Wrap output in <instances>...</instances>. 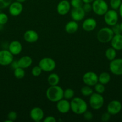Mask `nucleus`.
<instances>
[{
  "mask_svg": "<svg viewBox=\"0 0 122 122\" xmlns=\"http://www.w3.org/2000/svg\"><path fill=\"white\" fill-rule=\"evenodd\" d=\"M47 98L49 101L57 102L63 98V90L61 86L57 85L50 86L46 91Z\"/></svg>",
  "mask_w": 122,
  "mask_h": 122,
  "instance_id": "obj_1",
  "label": "nucleus"
},
{
  "mask_svg": "<svg viewBox=\"0 0 122 122\" xmlns=\"http://www.w3.org/2000/svg\"><path fill=\"white\" fill-rule=\"evenodd\" d=\"M71 110L75 114H83L87 110V104L80 97L73 98L70 102Z\"/></svg>",
  "mask_w": 122,
  "mask_h": 122,
  "instance_id": "obj_2",
  "label": "nucleus"
},
{
  "mask_svg": "<svg viewBox=\"0 0 122 122\" xmlns=\"http://www.w3.org/2000/svg\"><path fill=\"white\" fill-rule=\"evenodd\" d=\"M114 34L111 28L104 27L100 29L97 33V39L99 42L106 44L111 42Z\"/></svg>",
  "mask_w": 122,
  "mask_h": 122,
  "instance_id": "obj_3",
  "label": "nucleus"
},
{
  "mask_svg": "<svg viewBox=\"0 0 122 122\" xmlns=\"http://www.w3.org/2000/svg\"><path fill=\"white\" fill-rule=\"evenodd\" d=\"M92 5V11L98 15H104L108 10V5L104 0H94Z\"/></svg>",
  "mask_w": 122,
  "mask_h": 122,
  "instance_id": "obj_4",
  "label": "nucleus"
},
{
  "mask_svg": "<svg viewBox=\"0 0 122 122\" xmlns=\"http://www.w3.org/2000/svg\"><path fill=\"white\" fill-rule=\"evenodd\" d=\"M89 104L92 109L95 110L100 109L104 104V97L99 93L93 92L90 96Z\"/></svg>",
  "mask_w": 122,
  "mask_h": 122,
  "instance_id": "obj_5",
  "label": "nucleus"
},
{
  "mask_svg": "<svg viewBox=\"0 0 122 122\" xmlns=\"http://www.w3.org/2000/svg\"><path fill=\"white\" fill-rule=\"evenodd\" d=\"M38 66L40 67L43 71L50 72L55 69L56 63L53 58L50 57H44L39 60Z\"/></svg>",
  "mask_w": 122,
  "mask_h": 122,
  "instance_id": "obj_6",
  "label": "nucleus"
},
{
  "mask_svg": "<svg viewBox=\"0 0 122 122\" xmlns=\"http://www.w3.org/2000/svg\"><path fill=\"white\" fill-rule=\"evenodd\" d=\"M104 15V21L108 26H112L118 22V15L115 10H108Z\"/></svg>",
  "mask_w": 122,
  "mask_h": 122,
  "instance_id": "obj_7",
  "label": "nucleus"
},
{
  "mask_svg": "<svg viewBox=\"0 0 122 122\" xmlns=\"http://www.w3.org/2000/svg\"><path fill=\"white\" fill-rule=\"evenodd\" d=\"M110 71L116 76L122 75V58H115L109 65Z\"/></svg>",
  "mask_w": 122,
  "mask_h": 122,
  "instance_id": "obj_8",
  "label": "nucleus"
},
{
  "mask_svg": "<svg viewBox=\"0 0 122 122\" xmlns=\"http://www.w3.org/2000/svg\"><path fill=\"white\" fill-rule=\"evenodd\" d=\"M83 81L86 85L93 86L98 82V76L93 71H88L84 74Z\"/></svg>",
  "mask_w": 122,
  "mask_h": 122,
  "instance_id": "obj_9",
  "label": "nucleus"
},
{
  "mask_svg": "<svg viewBox=\"0 0 122 122\" xmlns=\"http://www.w3.org/2000/svg\"><path fill=\"white\" fill-rule=\"evenodd\" d=\"M13 60V55L9 50H2L0 51V65L2 66L10 65Z\"/></svg>",
  "mask_w": 122,
  "mask_h": 122,
  "instance_id": "obj_10",
  "label": "nucleus"
},
{
  "mask_svg": "<svg viewBox=\"0 0 122 122\" xmlns=\"http://www.w3.org/2000/svg\"><path fill=\"white\" fill-rule=\"evenodd\" d=\"M122 108V103L118 100H112L107 106V112L111 115H116L121 112Z\"/></svg>",
  "mask_w": 122,
  "mask_h": 122,
  "instance_id": "obj_11",
  "label": "nucleus"
},
{
  "mask_svg": "<svg viewBox=\"0 0 122 122\" xmlns=\"http://www.w3.org/2000/svg\"><path fill=\"white\" fill-rule=\"evenodd\" d=\"M23 7L22 3L14 1L12 2L11 4L8 7V11L10 15L12 16H18L20 15L23 11Z\"/></svg>",
  "mask_w": 122,
  "mask_h": 122,
  "instance_id": "obj_12",
  "label": "nucleus"
},
{
  "mask_svg": "<svg viewBox=\"0 0 122 122\" xmlns=\"http://www.w3.org/2000/svg\"><path fill=\"white\" fill-rule=\"evenodd\" d=\"M56 10L58 14L60 15H66L69 13L71 10L70 2L68 0H62L57 4Z\"/></svg>",
  "mask_w": 122,
  "mask_h": 122,
  "instance_id": "obj_13",
  "label": "nucleus"
},
{
  "mask_svg": "<svg viewBox=\"0 0 122 122\" xmlns=\"http://www.w3.org/2000/svg\"><path fill=\"white\" fill-rule=\"evenodd\" d=\"M56 108L59 112L62 114L68 113L71 110V104L68 100L63 98L57 102Z\"/></svg>",
  "mask_w": 122,
  "mask_h": 122,
  "instance_id": "obj_14",
  "label": "nucleus"
},
{
  "mask_svg": "<svg viewBox=\"0 0 122 122\" xmlns=\"http://www.w3.org/2000/svg\"><path fill=\"white\" fill-rule=\"evenodd\" d=\"M30 117L33 121L39 122L41 121L44 118V112L39 107H34L30 112Z\"/></svg>",
  "mask_w": 122,
  "mask_h": 122,
  "instance_id": "obj_15",
  "label": "nucleus"
},
{
  "mask_svg": "<svg viewBox=\"0 0 122 122\" xmlns=\"http://www.w3.org/2000/svg\"><path fill=\"white\" fill-rule=\"evenodd\" d=\"M96 20L93 18H87L82 23V28L86 32H92L96 27Z\"/></svg>",
  "mask_w": 122,
  "mask_h": 122,
  "instance_id": "obj_16",
  "label": "nucleus"
},
{
  "mask_svg": "<svg viewBox=\"0 0 122 122\" xmlns=\"http://www.w3.org/2000/svg\"><path fill=\"white\" fill-rule=\"evenodd\" d=\"M86 13L83 10L82 7L73 8L71 11V15L73 20L79 21L82 20L84 18Z\"/></svg>",
  "mask_w": 122,
  "mask_h": 122,
  "instance_id": "obj_17",
  "label": "nucleus"
},
{
  "mask_svg": "<svg viewBox=\"0 0 122 122\" xmlns=\"http://www.w3.org/2000/svg\"><path fill=\"white\" fill-rule=\"evenodd\" d=\"M24 39L28 43L36 42L38 40L39 36L38 33L33 30H28L25 32L23 35Z\"/></svg>",
  "mask_w": 122,
  "mask_h": 122,
  "instance_id": "obj_18",
  "label": "nucleus"
},
{
  "mask_svg": "<svg viewBox=\"0 0 122 122\" xmlns=\"http://www.w3.org/2000/svg\"><path fill=\"white\" fill-rule=\"evenodd\" d=\"M22 45L18 41H13L10 43L8 45V50L13 55H18L22 51Z\"/></svg>",
  "mask_w": 122,
  "mask_h": 122,
  "instance_id": "obj_19",
  "label": "nucleus"
},
{
  "mask_svg": "<svg viewBox=\"0 0 122 122\" xmlns=\"http://www.w3.org/2000/svg\"><path fill=\"white\" fill-rule=\"evenodd\" d=\"M111 45L116 51L122 50V35H114L111 41Z\"/></svg>",
  "mask_w": 122,
  "mask_h": 122,
  "instance_id": "obj_20",
  "label": "nucleus"
},
{
  "mask_svg": "<svg viewBox=\"0 0 122 122\" xmlns=\"http://www.w3.org/2000/svg\"><path fill=\"white\" fill-rule=\"evenodd\" d=\"M17 61L19 66L24 69L29 67L32 64V58L28 56H23L21 58H19Z\"/></svg>",
  "mask_w": 122,
  "mask_h": 122,
  "instance_id": "obj_21",
  "label": "nucleus"
},
{
  "mask_svg": "<svg viewBox=\"0 0 122 122\" xmlns=\"http://www.w3.org/2000/svg\"><path fill=\"white\" fill-rule=\"evenodd\" d=\"M78 25L75 20L68 21L65 26V32L69 34L75 33L78 30Z\"/></svg>",
  "mask_w": 122,
  "mask_h": 122,
  "instance_id": "obj_22",
  "label": "nucleus"
},
{
  "mask_svg": "<svg viewBox=\"0 0 122 122\" xmlns=\"http://www.w3.org/2000/svg\"><path fill=\"white\" fill-rule=\"evenodd\" d=\"M47 81L48 83L50 86L57 85L60 82L59 76L57 74L53 73H51L48 76Z\"/></svg>",
  "mask_w": 122,
  "mask_h": 122,
  "instance_id": "obj_23",
  "label": "nucleus"
},
{
  "mask_svg": "<svg viewBox=\"0 0 122 122\" xmlns=\"http://www.w3.org/2000/svg\"><path fill=\"white\" fill-rule=\"evenodd\" d=\"M111 80V76L107 72H102L98 76V82L103 85H106Z\"/></svg>",
  "mask_w": 122,
  "mask_h": 122,
  "instance_id": "obj_24",
  "label": "nucleus"
},
{
  "mask_svg": "<svg viewBox=\"0 0 122 122\" xmlns=\"http://www.w3.org/2000/svg\"><path fill=\"white\" fill-rule=\"evenodd\" d=\"M116 56H117L116 50L112 47L109 48L105 51V57L110 61H112V60L115 59L116 57Z\"/></svg>",
  "mask_w": 122,
  "mask_h": 122,
  "instance_id": "obj_25",
  "label": "nucleus"
},
{
  "mask_svg": "<svg viewBox=\"0 0 122 122\" xmlns=\"http://www.w3.org/2000/svg\"><path fill=\"white\" fill-rule=\"evenodd\" d=\"M14 75L16 78H17V79H23L25 76V71L24 70V69L19 67L14 69Z\"/></svg>",
  "mask_w": 122,
  "mask_h": 122,
  "instance_id": "obj_26",
  "label": "nucleus"
},
{
  "mask_svg": "<svg viewBox=\"0 0 122 122\" xmlns=\"http://www.w3.org/2000/svg\"><path fill=\"white\" fill-rule=\"evenodd\" d=\"M74 91L71 88H67L63 91V98L66 100H72L74 97Z\"/></svg>",
  "mask_w": 122,
  "mask_h": 122,
  "instance_id": "obj_27",
  "label": "nucleus"
},
{
  "mask_svg": "<svg viewBox=\"0 0 122 122\" xmlns=\"http://www.w3.org/2000/svg\"><path fill=\"white\" fill-rule=\"evenodd\" d=\"M81 93L83 96L90 97L93 93V90L91 86L88 85H86L82 87L81 89Z\"/></svg>",
  "mask_w": 122,
  "mask_h": 122,
  "instance_id": "obj_28",
  "label": "nucleus"
},
{
  "mask_svg": "<svg viewBox=\"0 0 122 122\" xmlns=\"http://www.w3.org/2000/svg\"><path fill=\"white\" fill-rule=\"evenodd\" d=\"M94 86V90H95L96 92L99 93V94H102L103 93L105 92V88L104 85L102 84V83H99V82H98Z\"/></svg>",
  "mask_w": 122,
  "mask_h": 122,
  "instance_id": "obj_29",
  "label": "nucleus"
},
{
  "mask_svg": "<svg viewBox=\"0 0 122 122\" xmlns=\"http://www.w3.org/2000/svg\"><path fill=\"white\" fill-rule=\"evenodd\" d=\"M122 2V0H110V4L112 9L116 10L119 8Z\"/></svg>",
  "mask_w": 122,
  "mask_h": 122,
  "instance_id": "obj_30",
  "label": "nucleus"
},
{
  "mask_svg": "<svg viewBox=\"0 0 122 122\" xmlns=\"http://www.w3.org/2000/svg\"><path fill=\"white\" fill-rule=\"evenodd\" d=\"M42 71H43V70L41 69L40 67L39 66H35L32 68L31 73L35 77H38V76H40Z\"/></svg>",
  "mask_w": 122,
  "mask_h": 122,
  "instance_id": "obj_31",
  "label": "nucleus"
},
{
  "mask_svg": "<svg viewBox=\"0 0 122 122\" xmlns=\"http://www.w3.org/2000/svg\"><path fill=\"white\" fill-rule=\"evenodd\" d=\"M71 6L73 8H78L82 7L84 2L82 0H71Z\"/></svg>",
  "mask_w": 122,
  "mask_h": 122,
  "instance_id": "obj_32",
  "label": "nucleus"
},
{
  "mask_svg": "<svg viewBox=\"0 0 122 122\" xmlns=\"http://www.w3.org/2000/svg\"><path fill=\"white\" fill-rule=\"evenodd\" d=\"M12 2V0H0V9H4L9 7Z\"/></svg>",
  "mask_w": 122,
  "mask_h": 122,
  "instance_id": "obj_33",
  "label": "nucleus"
},
{
  "mask_svg": "<svg viewBox=\"0 0 122 122\" xmlns=\"http://www.w3.org/2000/svg\"><path fill=\"white\" fill-rule=\"evenodd\" d=\"M8 15L4 13H0V24L2 25H4L8 22Z\"/></svg>",
  "mask_w": 122,
  "mask_h": 122,
  "instance_id": "obj_34",
  "label": "nucleus"
},
{
  "mask_svg": "<svg viewBox=\"0 0 122 122\" xmlns=\"http://www.w3.org/2000/svg\"><path fill=\"white\" fill-rule=\"evenodd\" d=\"M111 29H112V32H114V34L117 35V34H121L122 33V30H121L120 26V24L116 23L114 25L111 26Z\"/></svg>",
  "mask_w": 122,
  "mask_h": 122,
  "instance_id": "obj_35",
  "label": "nucleus"
},
{
  "mask_svg": "<svg viewBox=\"0 0 122 122\" xmlns=\"http://www.w3.org/2000/svg\"><path fill=\"white\" fill-rule=\"evenodd\" d=\"M82 8L86 13H90L92 11V5L91 3H84Z\"/></svg>",
  "mask_w": 122,
  "mask_h": 122,
  "instance_id": "obj_36",
  "label": "nucleus"
},
{
  "mask_svg": "<svg viewBox=\"0 0 122 122\" xmlns=\"http://www.w3.org/2000/svg\"><path fill=\"white\" fill-rule=\"evenodd\" d=\"M17 117V114L16 112H14V111H11V112H9L8 115H7L8 119H9L11 122H13L16 120Z\"/></svg>",
  "mask_w": 122,
  "mask_h": 122,
  "instance_id": "obj_37",
  "label": "nucleus"
},
{
  "mask_svg": "<svg viewBox=\"0 0 122 122\" xmlns=\"http://www.w3.org/2000/svg\"><path fill=\"white\" fill-rule=\"evenodd\" d=\"M83 115L84 119L86 120H88V121L92 120V119H93V114H92V112H90V111L86 110V112L83 114Z\"/></svg>",
  "mask_w": 122,
  "mask_h": 122,
  "instance_id": "obj_38",
  "label": "nucleus"
},
{
  "mask_svg": "<svg viewBox=\"0 0 122 122\" xmlns=\"http://www.w3.org/2000/svg\"><path fill=\"white\" fill-rule=\"evenodd\" d=\"M111 118V114L108 112H105L102 114L101 116V120L104 122H106L108 121Z\"/></svg>",
  "mask_w": 122,
  "mask_h": 122,
  "instance_id": "obj_39",
  "label": "nucleus"
},
{
  "mask_svg": "<svg viewBox=\"0 0 122 122\" xmlns=\"http://www.w3.org/2000/svg\"><path fill=\"white\" fill-rule=\"evenodd\" d=\"M44 122H56V119L51 116H49L45 117V119L43 120Z\"/></svg>",
  "mask_w": 122,
  "mask_h": 122,
  "instance_id": "obj_40",
  "label": "nucleus"
},
{
  "mask_svg": "<svg viewBox=\"0 0 122 122\" xmlns=\"http://www.w3.org/2000/svg\"><path fill=\"white\" fill-rule=\"evenodd\" d=\"M11 67L13 68V69H16V68L19 67V64H18V61H13V62H12L11 63Z\"/></svg>",
  "mask_w": 122,
  "mask_h": 122,
  "instance_id": "obj_41",
  "label": "nucleus"
},
{
  "mask_svg": "<svg viewBox=\"0 0 122 122\" xmlns=\"http://www.w3.org/2000/svg\"><path fill=\"white\" fill-rule=\"evenodd\" d=\"M118 9H119L120 15L121 17L122 18V4H121L120 6V7H119V8H118Z\"/></svg>",
  "mask_w": 122,
  "mask_h": 122,
  "instance_id": "obj_42",
  "label": "nucleus"
},
{
  "mask_svg": "<svg viewBox=\"0 0 122 122\" xmlns=\"http://www.w3.org/2000/svg\"><path fill=\"white\" fill-rule=\"evenodd\" d=\"M84 3H92L94 0H82Z\"/></svg>",
  "mask_w": 122,
  "mask_h": 122,
  "instance_id": "obj_43",
  "label": "nucleus"
},
{
  "mask_svg": "<svg viewBox=\"0 0 122 122\" xmlns=\"http://www.w3.org/2000/svg\"><path fill=\"white\" fill-rule=\"evenodd\" d=\"M16 1H17V2H21V3H23V2H25V1H26V0H16Z\"/></svg>",
  "mask_w": 122,
  "mask_h": 122,
  "instance_id": "obj_44",
  "label": "nucleus"
},
{
  "mask_svg": "<svg viewBox=\"0 0 122 122\" xmlns=\"http://www.w3.org/2000/svg\"><path fill=\"white\" fill-rule=\"evenodd\" d=\"M120 28H121V30H122V22L120 24Z\"/></svg>",
  "mask_w": 122,
  "mask_h": 122,
  "instance_id": "obj_45",
  "label": "nucleus"
},
{
  "mask_svg": "<svg viewBox=\"0 0 122 122\" xmlns=\"http://www.w3.org/2000/svg\"><path fill=\"white\" fill-rule=\"evenodd\" d=\"M2 26H3V25H1V24H0V30H1L2 29Z\"/></svg>",
  "mask_w": 122,
  "mask_h": 122,
  "instance_id": "obj_46",
  "label": "nucleus"
}]
</instances>
